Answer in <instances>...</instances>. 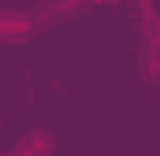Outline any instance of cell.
<instances>
[{
  "label": "cell",
  "mask_w": 160,
  "mask_h": 156,
  "mask_svg": "<svg viewBox=\"0 0 160 156\" xmlns=\"http://www.w3.org/2000/svg\"><path fill=\"white\" fill-rule=\"evenodd\" d=\"M34 37L30 11H0V45H26Z\"/></svg>",
  "instance_id": "cell-2"
},
{
  "label": "cell",
  "mask_w": 160,
  "mask_h": 156,
  "mask_svg": "<svg viewBox=\"0 0 160 156\" xmlns=\"http://www.w3.org/2000/svg\"><path fill=\"white\" fill-rule=\"evenodd\" d=\"M82 11H86V0H41L30 11V22H34V30H48V26H60Z\"/></svg>",
  "instance_id": "cell-1"
},
{
  "label": "cell",
  "mask_w": 160,
  "mask_h": 156,
  "mask_svg": "<svg viewBox=\"0 0 160 156\" xmlns=\"http://www.w3.org/2000/svg\"><path fill=\"white\" fill-rule=\"evenodd\" d=\"M52 153V138L48 134H26L8 156H48Z\"/></svg>",
  "instance_id": "cell-3"
},
{
  "label": "cell",
  "mask_w": 160,
  "mask_h": 156,
  "mask_svg": "<svg viewBox=\"0 0 160 156\" xmlns=\"http://www.w3.org/2000/svg\"><path fill=\"white\" fill-rule=\"evenodd\" d=\"M142 75L149 78V82L157 78V52H153V48H145V52H142Z\"/></svg>",
  "instance_id": "cell-4"
}]
</instances>
